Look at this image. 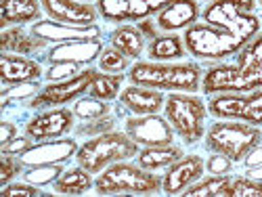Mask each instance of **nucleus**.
<instances>
[{"label": "nucleus", "mask_w": 262, "mask_h": 197, "mask_svg": "<svg viewBox=\"0 0 262 197\" xmlns=\"http://www.w3.org/2000/svg\"><path fill=\"white\" fill-rule=\"evenodd\" d=\"M63 174V166L59 164H45V166H34L32 170L26 172V181L36 185V187H47L55 183Z\"/></svg>", "instance_id": "obj_31"}, {"label": "nucleus", "mask_w": 262, "mask_h": 197, "mask_svg": "<svg viewBox=\"0 0 262 197\" xmlns=\"http://www.w3.org/2000/svg\"><path fill=\"white\" fill-rule=\"evenodd\" d=\"M244 162H246V166L248 168H254V166H260L262 164V147H252L250 151H248V156L244 158Z\"/></svg>", "instance_id": "obj_41"}, {"label": "nucleus", "mask_w": 262, "mask_h": 197, "mask_svg": "<svg viewBox=\"0 0 262 197\" xmlns=\"http://www.w3.org/2000/svg\"><path fill=\"white\" fill-rule=\"evenodd\" d=\"M40 5L53 21L68 26H91L99 13L97 7L82 0H40Z\"/></svg>", "instance_id": "obj_14"}, {"label": "nucleus", "mask_w": 262, "mask_h": 197, "mask_svg": "<svg viewBox=\"0 0 262 197\" xmlns=\"http://www.w3.org/2000/svg\"><path fill=\"white\" fill-rule=\"evenodd\" d=\"M208 112L221 120L262 126V89L252 93H221L210 101Z\"/></svg>", "instance_id": "obj_8"}, {"label": "nucleus", "mask_w": 262, "mask_h": 197, "mask_svg": "<svg viewBox=\"0 0 262 197\" xmlns=\"http://www.w3.org/2000/svg\"><path fill=\"white\" fill-rule=\"evenodd\" d=\"M133 84L170 93H198L202 89V68L198 63L139 61L128 74Z\"/></svg>", "instance_id": "obj_2"}, {"label": "nucleus", "mask_w": 262, "mask_h": 197, "mask_svg": "<svg viewBox=\"0 0 262 197\" xmlns=\"http://www.w3.org/2000/svg\"><path fill=\"white\" fill-rule=\"evenodd\" d=\"M231 164H233L231 158L223 156V153H212L210 160L206 162V170L210 174H227L231 170Z\"/></svg>", "instance_id": "obj_38"}, {"label": "nucleus", "mask_w": 262, "mask_h": 197, "mask_svg": "<svg viewBox=\"0 0 262 197\" xmlns=\"http://www.w3.org/2000/svg\"><path fill=\"white\" fill-rule=\"evenodd\" d=\"M103 45L101 40H72V42H61L49 53L51 63H61V61H70V63H91L97 57H101Z\"/></svg>", "instance_id": "obj_19"}, {"label": "nucleus", "mask_w": 262, "mask_h": 197, "mask_svg": "<svg viewBox=\"0 0 262 197\" xmlns=\"http://www.w3.org/2000/svg\"><path fill=\"white\" fill-rule=\"evenodd\" d=\"M114 128V118H97V120H91L89 126H82L78 133L80 135H103V133H109V130Z\"/></svg>", "instance_id": "obj_37"}, {"label": "nucleus", "mask_w": 262, "mask_h": 197, "mask_svg": "<svg viewBox=\"0 0 262 197\" xmlns=\"http://www.w3.org/2000/svg\"><path fill=\"white\" fill-rule=\"evenodd\" d=\"M124 128L126 135L143 147L172 145L174 141V128L166 118H160L158 114H149L143 118H128Z\"/></svg>", "instance_id": "obj_11"}, {"label": "nucleus", "mask_w": 262, "mask_h": 197, "mask_svg": "<svg viewBox=\"0 0 262 197\" xmlns=\"http://www.w3.org/2000/svg\"><path fill=\"white\" fill-rule=\"evenodd\" d=\"M112 47L122 51L128 59H139L145 51V36L135 26H120L112 32Z\"/></svg>", "instance_id": "obj_26"}, {"label": "nucleus", "mask_w": 262, "mask_h": 197, "mask_svg": "<svg viewBox=\"0 0 262 197\" xmlns=\"http://www.w3.org/2000/svg\"><path fill=\"white\" fill-rule=\"evenodd\" d=\"M21 166L24 164H21L19 158L9 156V153H3V160H0V183L9 185V181L21 172Z\"/></svg>", "instance_id": "obj_35"}, {"label": "nucleus", "mask_w": 262, "mask_h": 197, "mask_svg": "<svg viewBox=\"0 0 262 197\" xmlns=\"http://www.w3.org/2000/svg\"><path fill=\"white\" fill-rule=\"evenodd\" d=\"M206 170V162L202 156H183L177 160L162 179V191L166 195H181L185 193L193 183H198L202 179V174Z\"/></svg>", "instance_id": "obj_13"}, {"label": "nucleus", "mask_w": 262, "mask_h": 197, "mask_svg": "<svg viewBox=\"0 0 262 197\" xmlns=\"http://www.w3.org/2000/svg\"><path fill=\"white\" fill-rule=\"evenodd\" d=\"M3 195L5 197H36L42 195L40 187L32 185V183H15V185H5L3 187Z\"/></svg>", "instance_id": "obj_36"}, {"label": "nucleus", "mask_w": 262, "mask_h": 197, "mask_svg": "<svg viewBox=\"0 0 262 197\" xmlns=\"http://www.w3.org/2000/svg\"><path fill=\"white\" fill-rule=\"evenodd\" d=\"M78 153V145L74 139H53L32 145L26 153L17 156L24 166H45V164H61L68 162L72 156Z\"/></svg>", "instance_id": "obj_15"}, {"label": "nucleus", "mask_w": 262, "mask_h": 197, "mask_svg": "<svg viewBox=\"0 0 262 197\" xmlns=\"http://www.w3.org/2000/svg\"><path fill=\"white\" fill-rule=\"evenodd\" d=\"M42 13L40 0H3L0 7V26H21L36 21Z\"/></svg>", "instance_id": "obj_21"}, {"label": "nucleus", "mask_w": 262, "mask_h": 197, "mask_svg": "<svg viewBox=\"0 0 262 197\" xmlns=\"http://www.w3.org/2000/svg\"><path fill=\"white\" fill-rule=\"evenodd\" d=\"M128 68V57L118 51L116 47L103 49L101 57H99V70L105 74H124Z\"/></svg>", "instance_id": "obj_30"}, {"label": "nucleus", "mask_w": 262, "mask_h": 197, "mask_svg": "<svg viewBox=\"0 0 262 197\" xmlns=\"http://www.w3.org/2000/svg\"><path fill=\"white\" fill-rule=\"evenodd\" d=\"M72 112H74L76 118H80L84 122H91V120H97V118L107 116L109 105L103 99H97V97H80L76 101Z\"/></svg>", "instance_id": "obj_29"}, {"label": "nucleus", "mask_w": 262, "mask_h": 197, "mask_svg": "<svg viewBox=\"0 0 262 197\" xmlns=\"http://www.w3.org/2000/svg\"><path fill=\"white\" fill-rule=\"evenodd\" d=\"M166 120L185 143L193 145L206 135V103L191 93H170L164 105Z\"/></svg>", "instance_id": "obj_6"}, {"label": "nucleus", "mask_w": 262, "mask_h": 197, "mask_svg": "<svg viewBox=\"0 0 262 197\" xmlns=\"http://www.w3.org/2000/svg\"><path fill=\"white\" fill-rule=\"evenodd\" d=\"M38 93V84L36 82H24V84H15V86H7L3 91V107H7L11 103V99L15 101H24L28 97H34Z\"/></svg>", "instance_id": "obj_33"}, {"label": "nucleus", "mask_w": 262, "mask_h": 197, "mask_svg": "<svg viewBox=\"0 0 262 197\" xmlns=\"http://www.w3.org/2000/svg\"><path fill=\"white\" fill-rule=\"evenodd\" d=\"M0 74H3V86H15V84H24V82H36L42 76L40 65L32 59L3 53L0 59Z\"/></svg>", "instance_id": "obj_20"}, {"label": "nucleus", "mask_w": 262, "mask_h": 197, "mask_svg": "<svg viewBox=\"0 0 262 197\" xmlns=\"http://www.w3.org/2000/svg\"><path fill=\"white\" fill-rule=\"evenodd\" d=\"M147 55L151 61H179L185 59L187 47H185V38L177 34H168V36H156L151 38Z\"/></svg>", "instance_id": "obj_23"}, {"label": "nucleus", "mask_w": 262, "mask_h": 197, "mask_svg": "<svg viewBox=\"0 0 262 197\" xmlns=\"http://www.w3.org/2000/svg\"><path fill=\"white\" fill-rule=\"evenodd\" d=\"M95 187L91 172L86 168H72L63 170V174L55 181V191L59 195H84Z\"/></svg>", "instance_id": "obj_25"}, {"label": "nucleus", "mask_w": 262, "mask_h": 197, "mask_svg": "<svg viewBox=\"0 0 262 197\" xmlns=\"http://www.w3.org/2000/svg\"><path fill=\"white\" fill-rule=\"evenodd\" d=\"M0 45H3V51L5 53H15V55H28V53H36L40 51L42 47L47 45L42 38L34 36L32 32H24L19 28H13V30H5L3 36H0Z\"/></svg>", "instance_id": "obj_24"}, {"label": "nucleus", "mask_w": 262, "mask_h": 197, "mask_svg": "<svg viewBox=\"0 0 262 197\" xmlns=\"http://www.w3.org/2000/svg\"><path fill=\"white\" fill-rule=\"evenodd\" d=\"M262 89V32L239 51L237 63L210 68L202 78L206 95L252 93Z\"/></svg>", "instance_id": "obj_1"}, {"label": "nucleus", "mask_w": 262, "mask_h": 197, "mask_svg": "<svg viewBox=\"0 0 262 197\" xmlns=\"http://www.w3.org/2000/svg\"><path fill=\"white\" fill-rule=\"evenodd\" d=\"M258 5H260V7H262V0H258Z\"/></svg>", "instance_id": "obj_44"}, {"label": "nucleus", "mask_w": 262, "mask_h": 197, "mask_svg": "<svg viewBox=\"0 0 262 197\" xmlns=\"http://www.w3.org/2000/svg\"><path fill=\"white\" fill-rule=\"evenodd\" d=\"M30 147H32V139L28 135L26 137H15L9 145H3V153H9V156H21V153H26Z\"/></svg>", "instance_id": "obj_39"}, {"label": "nucleus", "mask_w": 262, "mask_h": 197, "mask_svg": "<svg viewBox=\"0 0 262 197\" xmlns=\"http://www.w3.org/2000/svg\"><path fill=\"white\" fill-rule=\"evenodd\" d=\"M82 72L80 63H70V61H61V63H53L51 70L47 72V78L53 80V82H59V80H68V78H74Z\"/></svg>", "instance_id": "obj_34"}, {"label": "nucleus", "mask_w": 262, "mask_h": 197, "mask_svg": "<svg viewBox=\"0 0 262 197\" xmlns=\"http://www.w3.org/2000/svg\"><path fill=\"white\" fill-rule=\"evenodd\" d=\"M246 177H248V179H254V181H262V164L250 168V170L246 172Z\"/></svg>", "instance_id": "obj_43"}, {"label": "nucleus", "mask_w": 262, "mask_h": 197, "mask_svg": "<svg viewBox=\"0 0 262 197\" xmlns=\"http://www.w3.org/2000/svg\"><path fill=\"white\" fill-rule=\"evenodd\" d=\"M95 74H97L95 70H82L74 78L59 80V82H53V84L45 86V89H40L32 97L30 107H34V109L59 107V105H65V103H70V101L80 99L84 93H89Z\"/></svg>", "instance_id": "obj_9"}, {"label": "nucleus", "mask_w": 262, "mask_h": 197, "mask_svg": "<svg viewBox=\"0 0 262 197\" xmlns=\"http://www.w3.org/2000/svg\"><path fill=\"white\" fill-rule=\"evenodd\" d=\"M183 158V149L177 145H158V147H145L143 151L137 153V162L145 170H162L170 168L177 160Z\"/></svg>", "instance_id": "obj_22"}, {"label": "nucleus", "mask_w": 262, "mask_h": 197, "mask_svg": "<svg viewBox=\"0 0 262 197\" xmlns=\"http://www.w3.org/2000/svg\"><path fill=\"white\" fill-rule=\"evenodd\" d=\"M122 82H124V76L122 74H105V72H97L95 78H93V84H91V97H97V99H103V101H112L118 97L120 89H122Z\"/></svg>", "instance_id": "obj_28"}, {"label": "nucleus", "mask_w": 262, "mask_h": 197, "mask_svg": "<svg viewBox=\"0 0 262 197\" xmlns=\"http://www.w3.org/2000/svg\"><path fill=\"white\" fill-rule=\"evenodd\" d=\"M120 103L137 116H149V114H158L160 109L166 105V99L156 89L133 84V86H126V89L122 91Z\"/></svg>", "instance_id": "obj_17"}, {"label": "nucleus", "mask_w": 262, "mask_h": 197, "mask_svg": "<svg viewBox=\"0 0 262 197\" xmlns=\"http://www.w3.org/2000/svg\"><path fill=\"white\" fill-rule=\"evenodd\" d=\"M172 0H97V9L105 21H143L166 9Z\"/></svg>", "instance_id": "obj_10"}, {"label": "nucleus", "mask_w": 262, "mask_h": 197, "mask_svg": "<svg viewBox=\"0 0 262 197\" xmlns=\"http://www.w3.org/2000/svg\"><path fill=\"white\" fill-rule=\"evenodd\" d=\"M229 197H262V181L248 177H233Z\"/></svg>", "instance_id": "obj_32"}, {"label": "nucleus", "mask_w": 262, "mask_h": 197, "mask_svg": "<svg viewBox=\"0 0 262 197\" xmlns=\"http://www.w3.org/2000/svg\"><path fill=\"white\" fill-rule=\"evenodd\" d=\"M252 38L229 28H216L210 24H193L185 30L187 53L195 59L221 61L242 51Z\"/></svg>", "instance_id": "obj_3"}, {"label": "nucleus", "mask_w": 262, "mask_h": 197, "mask_svg": "<svg viewBox=\"0 0 262 197\" xmlns=\"http://www.w3.org/2000/svg\"><path fill=\"white\" fill-rule=\"evenodd\" d=\"M74 112L72 109H49V112L34 116L28 126H26V135L32 141H53L63 135H68L74 128Z\"/></svg>", "instance_id": "obj_12"}, {"label": "nucleus", "mask_w": 262, "mask_h": 197, "mask_svg": "<svg viewBox=\"0 0 262 197\" xmlns=\"http://www.w3.org/2000/svg\"><path fill=\"white\" fill-rule=\"evenodd\" d=\"M260 139L262 135L256 126L237 120H223L210 126L206 145L214 153H223L233 162H242L248 151L260 143Z\"/></svg>", "instance_id": "obj_7"}, {"label": "nucleus", "mask_w": 262, "mask_h": 197, "mask_svg": "<svg viewBox=\"0 0 262 197\" xmlns=\"http://www.w3.org/2000/svg\"><path fill=\"white\" fill-rule=\"evenodd\" d=\"M233 177L227 174H212L210 179L200 181L198 185H191L185 195L187 197H229Z\"/></svg>", "instance_id": "obj_27"}, {"label": "nucleus", "mask_w": 262, "mask_h": 197, "mask_svg": "<svg viewBox=\"0 0 262 197\" xmlns=\"http://www.w3.org/2000/svg\"><path fill=\"white\" fill-rule=\"evenodd\" d=\"M95 189L101 195H120V193L151 195L162 189V179L156 177L151 170L128 164L124 160L99 172V177L95 181Z\"/></svg>", "instance_id": "obj_5"}, {"label": "nucleus", "mask_w": 262, "mask_h": 197, "mask_svg": "<svg viewBox=\"0 0 262 197\" xmlns=\"http://www.w3.org/2000/svg\"><path fill=\"white\" fill-rule=\"evenodd\" d=\"M200 17V7L195 0H172L158 13V28L164 32H179L191 28Z\"/></svg>", "instance_id": "obj_18"}, {"label": "nucleus", "mask_w": 262, "mask_h": 197, "mask_svg": "<svg viewBox=\"0 0 262 197\" xmlns=\"http://www.w3.org/2000/svg\"><path fill=\"white\" fill-rule=\"evenodd\" d=\"M82 3H91V0H82Z\"/></svg>", "instance_id": "obj_45"}, {"label": "nucleus", "mask_w": 262, "mask_h": 197, "mask_svg": "<svg viewBox=\"0 0 262 197\" xmlns=\"http://www.w3.org/2000/svg\"><path fill=\"white\" fill-rule=\"evenodd\" d=\"M137 153H139V143H135L126 133L122 135V133H116V130H109V133H103L91 141H86L84 145H80L76 160H78V166L86 168L91 174H99L107 166L130 160Z\"/></svg>", "instance_id": "obj_4"}, {"label": "nucleus", "mask_w": 262, "mask_h": 197, "mask_svg": "<svg viewBox=\"0 0 262 197\" xmlns=\"http://www.w3.org/2000/svg\"><path fill=\"white\" fill-rule=\"evenodd\" d=\"M141 32H143V36H151V38H156L158 34H156V26L151 24L149 19H143V21H139V26H137Z\"/></svg>", "instance_id": "obj_42"}, {"label": "nucleus", "mask_w": 262, "mask_h": 197, "mask_svg": "<svg viewBox=\"0 0 262 197\" xmlns=\"http://www.w3.org/2000/svg\"><path fill=\"white\" fill-rule=\"evenodd\" d=\"M15 137H17V126L5 120L3 124H0V143H3V145H9Z\"/></svg>", "instance_id": "obj_40"}, {"label": "nucleus", "mask_w": 262, "mask_h": 197, "mask_svg": "<svg viewBox=\"0 0 262 197\" xmlns=\"http://www.w3.org/2000/svg\"><path fill=\"white\" fill-rule=\"evenodd\" d=\"M32 34L45 42H72V40H95L101 34V28L91 26H68L59 21H38L32 26Z\"/></svg>", "instance_id": "obj_16"}]
</instances>
